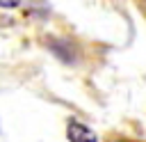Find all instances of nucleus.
<instances>
[{
    "label": "nucleus",
    "mask_w": 146,
    "mask_h": 142,
    "mask_svg": "<svg viewBox=\"0 0 146 142\" xmlns=\"http://www.w3.org/2000/svg\"><path fill=\"white\" fill-rule=\"evenodd\" d=\"M66 137H68V142H98L96 133H94L89 126H84V124H80V121H75V119L68 121V126H66Z\"/></svg>",
    "instance_id": "f257e3e1"
},
{
    "label": "nucleus",
    "mask_w": 146,
    "mask_h": 142,
    "mask_svg": "<svg viewBox=\"0 0 146 142\" xmlns=\"http://www.w3.org/2000/svg\"><path fill=\"white\" fill-rule=\"evenodd\" d=\"M21 5V0H0V7L2 9H16Z\"/></svg>",
    "instance_id": "f03ea898"
}]
</instances>
